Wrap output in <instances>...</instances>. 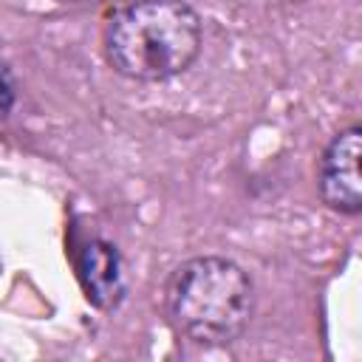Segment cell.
Listing matches in <instances>:
<instances>
[{"instance_id": "5", "label": "cell", "mask_w": 362, "mask_h": 362, "mask_svg": "<svg viewBox=\"0 0 362 362\" xmlns=\"http://www.w3.org/2000/svg\"><path fill=\"white\" fill-rule=\"evenodd\" d=\"M14 99H17V85H14V76L8 71L6 62H0V122L11 113L14 107Z\"/></svg>"}, {"instance_id": "2", "label": "cell", "mask_w": 362, "mask_h": 362, "mask_svg": "<svg viewBox=\"0 0 362 362\" xmlns=\"http://www.w3.org/2000/svg\"><path fill=\"white\" fill-rule=\"evenodd\" d=\"M255 294L249 274L226 257H192L167 283L173 325L198 345H226L240 337L252 317Z\"/></svg>"}, {"instance_id": "4", "label": "cell", "mask_w": 362, "mask_h": 362, "mask_svg": "<svg viewBox=\"0 0 362 362\" xmlns=\"http://www.w3.org/2000/svg\"><path fill=\"white\" fill-rule=\"evenodd\" d=\"M76 277L85 288V297L99 308H113L124 294L122 255L113 243L90 238L76 252Z\"/></svg>"}, {"instance_id": "1", "label": "cell", "mask_w": 362, "mask_h": 362, "mask_svg": "<svg viewBox=\"0 0 362 362\" xmlns=\"http://www.w3.org/2000/svg\"><path fill=\"white\" fill-rule=\"evenodd\" d=\"M105 48L119 74L161 82L198 57L201 17L184 0H133L110 17Z\"/></svg>"}, {"instance_id": "3", "label": "cell", "mask_w": 362, "mask_h": 362, "mask_svg": "<svg viewBox=\"0 0 362 362\" xmlns=\"http://www.w3.org/2000/svg\"><path fill=\"white\" fill-rule=\"evenodd\" d=\"M359 156H362V130L354 124L334 136L320 161V192L325 204L337 212L356 215L362 209V178H359Z\"/></svg>"}]
</instances>
